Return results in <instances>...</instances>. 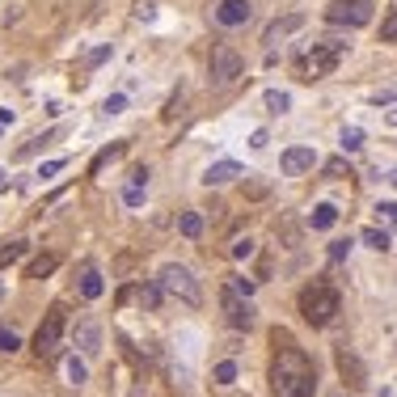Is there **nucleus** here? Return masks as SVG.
I'll return each mask as SVG.
<instances>
[{"label": "nucleus", "instance_id": "1", "mask_svg": "<svg viewBox=\"0 0 397 397\" xmlns=\"http://www.w3.org/2000/svg\"><path fill=\"white\" fill-rule=\"evenodd\" d=\"M334 313H338V292H334L330 283H309V288L300 292V317H305L313 330L330 326Z\"/></svg>", "mask_w": 397, "mask_h": 397}, {"label": "nucleus", "instance_id": "2", "mask_svg": "<svg viewBox=\"0 0 397 397\" xmlns=\"http://www.w3.org/2000/svg\"><path fill=\"white\" fill-rule=\"evenodd\" d=\"M347 47H351V42H343V38H322V42H313V51H309L305 63H300L305 80H322V76H330V72L338 68V59L347 55Z\"/></svg>", "mask_w": 397, "mask_h": 397}, {"label": "nucleus", "instance_id": "3", "mask_svg": "<svg viewBox=\"0 0 397 397\" xmlns=\"http://www.w3.org/2000/svg\"><path fill=\"white\" fill-rule=\"evenodd\" d=\"M157 283H161V292L178 296V300H182V305H190V309H199V305H203V288H199V279H195L186 267H178V262H165V267H161V275H157Z\"/></svg>", "mask_w": 397, "mask_h": 397}, {"label": "nucleus", "instance_id": "4", "mask_svg": "<svg viewBox=\"0 0 397 397\" xmlns=\"http://www.w3.org/2000/svg\"><path fill=\"white\" fill-rule=\"evenodd\" d=\"M63 330H68V317H63V305H51L38 334H34V355L38 360H55L59 347H63Z\"/></svg>", "mask_w": 397, "mask_h": 397}, {"label": "nucleus", "instance_id": "5", "mask_svg": "<svg viewBox=\"0 0 397 397\" xmlns=\"http://www.w3.org/2000/svg\"><path fill=\"white\" fill-rule=\"evenodd\" d=\"M241 55H237V47L233 42H216L212 47V59H207V80L216 85V89H224V85H233L237 76H241Z\"/></svg>", "mask_w": 397, "mask_h": 397}, {"label": "nucleus", "instance_id": "6", "mask_svg": "<svg viewBox=\"0 0 397 397\" xmlns=\"http://www.w3.org/2000/svg\"><path fill=\"white\" fill-rule=\"evenodd\" d=\"M372 8H377V0H334L326 8V21L343 25V30H360V25L372 21Z\"/></svg>", "mask_w": 397, "mask_h": 397}, {"label": "nucleus", "instance_id": "7", "mask_svg": "<svg viewBox=\"0 0 397 397\" xmlns=\"http://www.w3.org/2000/svg\"><path fill=\"white\" fill-rule=\"evenodd\" d=\"M220 305H224V322H228L233 330H254V322H258V313H254V305H250V296H237L233 288H224V296H220Z\"/></svg>", "mask_w": 397, "mask_h": 397}, {"label": "nucleus", "instance_id": "8", "mask_svg": "<svg viewBox=\"0 0 397 397\" xmlns=\"http://www.w3.org/2000/svg\"><path fill=\"white\" fill-rule=\"evenodd\" d=\"M317 165V152H313V144H296V148H288L283 157H279V169L288 173V178H300V173H309Z\"/></svg>", "mask_w": 397, "mask_h": 397}, {"label": "nucleus", "instance_id": "9", "mask_svg": "<svg viewBox=\"0 0 397 397\" xmlns=\"http://www.w3.org/2000/svg\"><path fill=\"white\" fill-rule=\"evenodd\" d=\"M338 372L347 377V385H351V389H360V385H368V368L360 364V355H355V351H351L347 343L338 347Z\"/></svg>", "mask_w": 397, "mask_h": 397}, {"label": "nucleus", "instance_id": "10", "mask_svg": "<svg viewBox=\"0 0 397 397\" xmlns=\"http://www.w3.org/2000/svg\"><path fill=\"white\" fill-rule=\"evenodd\" d=\"M250 13H254V4H250V0H220V4H216V21H220V25H228V30H233V25H245V21H250Z\"/></svg>", "mask_w": 397, "mask_h": 397}, {"label": "nucleus", "instance_id": "11", "mask_svg": "<svg viewBox=\"0 0 397 397\" xmlns=\"http://www.w3.org/2000/svg\"><path fill=\"white\" fill-rule=\"evenodd\" d=\"M305 25V13H288V17H275L271 25H267V34H262V42L267 47H275V42H283L288 34H296Z\"/></svg>", "mask_w": 397, "mask_h": 397}, {"label": "nucleus", "instance_id": "12", "mask_svg": "<svg viewBox=\"0 0 397 397\" xmlns=\"http://www.w3.org/2000/svg\"><path fill=\"white\" fill-rule=\"evenodd\" d=\"M233 178H241V165H237V161H216V165H207V173H203L207 186H224V182H233Z\"/></svg>", "mask_w": 397, "mask_h": 397}, {"label": "nucleus", "instance_id": "13", "mask_svg": "<svg viewBox=\"0 0 397 397\" xmlns=\"http://www.w3.org/2000/svg\"><path fill=\"white\" fill-rule=\"evenodd\" d=\"M76 347H80L85 355H97V351H102V330H97V322H80V326H76Z\"/></svg>", "mask_w": 397, "mask_h": 397}, {"label": "nucleus", "instance_id": "14", "mask_svg": "<svg viewBox=\"0 0 397 397\" xmlns=\"http://www.w3.org/2000/svg\"><path fill=\"white\" fill-rule=\"evenodd\" d=\"M334 224H338V207H334V203H317V207L309 212V228L326 233V228H334Z\"/></svg>", "mask_w": 397, "mask_h": 397}, {"label": "nucleus", "instance_id": "15", "mask_svg": "<svg viewBox=\"0 0 397 397\" xmlns=\"http://www.w3.org/2000/svg\"><path fill=\"white\" fill-rule=\"evenodd\" d=\"M102 292H106L102 271H97V267H85V271H80V296H85V300H97Z\"/></svg>", "mask_w": 397, "mask_h": 397}, {"label": "nucleus", "instance_id": "16", "mask_svg": "<svg viewBox=\"0 0 397 397\" xmlns=\"http://www.w3.org/2000/svg\"><path fill=\"white\" fill-rule=\"evenodd\" d=\"M178 233H182L186 241H199V237H203V216H199V212H182V216H178Z\"/></svg>", "mask_w": 397, "mask_h": 397}, {"label": "nucleus", "instance_id": "17", "mask_svg": "<svg viewBox=\"0 0 397 397\" xmlns=\"http://www.w3.org/2000/svg\"><path fill=\"white\" fill-rule=\"evenodd\" d=\"M364 245L377 250V254H385V250H393V233H385L381 224H372V228H364Z\"/></svg>", "mask_w": 397, "mask_h": 397}, {"label": "nucleus", "instance_id": "18", "mask_svg": "<svg viewBox=\"0 0 397 397\" xmlns=\"http://www.w3.org/2000/svg\"><path fill=\"white\" fill-rule=\"evenodd\" d=\"M55 267H59V254H42V258H34V262L25 267V279H47Z\"/></svg>", "mask_w": 397, "mask_h": 397}, {"label": "nucleus", "instance_id": "19", "mask_svg": "<svg viewBox=\"0 0 397 397\" xmlns=\"http://www.w3.org/2000/svg\"><path fill=\"white\" fill-rule=\"evenodd\" d=\"M25 250H30V241H8V245H0V271L17 267V262L25 258Z\"/></svg>", "mask_w": 397, "mask_h": 397}, {"label": "nucleus", "instance_id": "20", "mask_svg": "<svg viewBox=\"0 0 397 397\" xmlns=\"http://www.w3.org/2000/svg\"><path fill=\"white\" fill-rule=\"evenodd\" d=\"M262 102H267L271 114H288V110H292V93H283V89H267Z\"/></svg>", "mask_w": 397, "mask_h": 397}, {"label": "nucleus", "instance_id": "21", "mask_svg": "<svg viewBox=\"0 0 397 397\" xmlns=\"http://www.w3.org/2000/svg\"><path fill=\"white\" fill-rule=\"evenodd\" d=\"M135 296H140V305H144L148 313H157V309H161V283H144Z\"/></svg>", "mask_w": 397, "mask_h": 397}, {"label": "nucleus", "instance_id": "22", "mask_svg": "<svg viewBox=\"0 0 397 397\" xmlns=\"http://www.w3.org/2000/svg\"><path fill=\"white\" fill-rule=\"evenodd\" d=\"M63 372H68V381H72V385H85V381H89V368H85V360H76V355H68V360H63Z\"/></svg>", "mask_w": 397, "mask_h": 397}, {"label": "nucleus", "instance_id": "23", "mask_svg": "<svg viewBox=\"0 0 397 397\" xmlns=\"http://www.w3.org/2000/svg\"><path fill=\"white\" fill-rule=\"evenodd\" d=\"M377 224L385 233H397V203H377Z\"/></svg>", "mask_w": 397, "mask_h": 397}, {"label": "nucleus", "instance_id": "24", "mask_svg": "<svg viewBox=\"0 0 397 397\" xmlns=\"http://www.w3.org/2000/svg\"><path fill=\"white\" fill-rule=\"evenodd\" d=\"M313 389H317V372L309 368V372H305V377H300V381H296L283 397H313Z\"/></svg>", "mask_w": 397, "mask_h": 397}, {"label": "nucleus", "instance_id": "25", "mask_svg": "<svg viewBox=\"0 0 397 397\" xmlns=\"http://www.w3.org/2000/svg\"><path fill=\"white\" fill-rule=\"evenodd\" d=\"M241 190H245L250 199H267V195H271V182H262V178H245Z\"/></svg>", "mask_w": 397, "mask_h": 397}, {"label": "nucleus", "instance_id": "26", "mask_svg": "<svg viewBox=\"0 0 397 397\" xmlns=\"http://www.w3.org/2000/svg\"><path fill=\"white\" fill-rule=\"evenodd\" d=\"M364 148V131L360 127H347L343 131V152H360Z\"/></svg>", "mask_w": 397, "mask_h": 397}, {"label": "nucleus", "instance_id": "27", "mask_svg": "<svg viewBox=\"0 0 397 397\" xmlns=\"http://www.w3.org/2000/svg\"><path fill=\"white\" fill-rule=\"evenodd\" d=\"M123 152H127V144H110V148H106V152H97V161H93V173H97V169H102V165H106V161H118V157H123Z\"/></svg>", "mask_w": 397, "mask_h": 397}, {"label": "nucleus", "instance_id": "28", "mask_svg": "<svg viewBox=\"0 0 397 397\" xmlns=\"http://www.w3.org/2000/svg\"><path fill=\"white\" fill-rule=\"evenodd\" d=\"M233 381H237V364H233V360L216 364V385H233Z\"/></svg>", "mask_w": 397, "mask_h": 397}, {"label": "nucleus", "instance_id": "29", "mask_svg": "<svg viewBox=\"0 0 397 397\" xmlns=\"http://www.w3.org/2000/svg\"><path fill=\"white\" fill-rule=\"evenodd\" d=\"M17 347H21V338H17V330H8V326H0V351H8V355H13Z\"/></svg>", "mask_w": 397, "mask_h": 397}, {"label": "nucleus", "instance_id": "30", "mask_svg": "<svg viewBox=\"0 0 397 397\" xmlns=\"http://www.w3.org/2000/svg\"><path fill=\"white\" fill-rule=\"evenodd\" d=\"M381 42H397V8L381 21Z\"/></svg>", "mask_w": 397, "mask_h": 397}, {"label": "nucleus", "instance_id": "31", "mask_svg": "<svg viewBox=\"0 0 397 397\" xmlns=\"http://www.w3.org/2000/svg\"><path fill=\"white\" fill-rule=\"evenodd\" d=\"M102 110H106V114H123V110H127V97H123V93H110V97L102 102Z\"/></svg>", "mask_w": 397, "mask_h": 397}, {"label": "nucleus", "instance_id": "32", "mask_svg": "<svg viewBox=\"0 0 397 397\" xmlns=\"http://www.w3.org/2000/svg\"><path fill=\"white\" fill-rule=\"evenodd\" d=\"M228 288L237 296H254V279H241V275H228Z\"/></svg>", "mask_w": 397, "mask_h": 397}, {"label": "nucleus", "instance_id": "33", "mask_svg": "<svg viewBox=\"0 0 397 397\" xmlns=\"http://www.w3.org/2000/svg\"><path fill=\"white\" fill-rule=\"evenodd\" d=\"M63 165H68V161H63V157H55V161H47V165H38V178H55V173H59Z\"/></svg>", "mask_w": 397, "mask_h": 397}, {"label": "nucleus", "instance_id": "34", "mask_svg": "<svg viewBox=\"0 0 397 397\" xmlns=\"http://www.w3.org/2000/svg\"><path fill=\"white\" fill-rule=\"evenodd\" d=\"M123 203H127V207H140V203H144V186H127V190H123Z\"/></svg>", "mask_w": 397, "mask_h": 397}, {"label": "nucleus", "instance_id": "35", "mask_svg": "<svg viewBox=\"0 0 397 397\" xmlns=\"http://www.w3.org/2000/svg\"><path fill=\"white\" fill-rule=\"evenodd\" d=\"M250 254H254V241L250 237H237L233 241V258H250Z\"/></svg>", "mask_w": 397, "mask_h": 397}, {"label": "nucleus", "instance_id": "36", "mask_svg": "<svg viewBox=\"0 0 397 397\" xmlns=\"http://www.w3.org/2000/svg\"><path fill=\"white\" fill-rule=\"evenodd\" d=\"M372 106H397V89H381V93H372Z\"/></svg>", "mask_w": 397, "mask_h": 397}, {"label": "nucleus", "instance_id": "37", "mask_svg": "<svg viewBox=\"0 0 397 397\" xmlns=\"http://www.w3.org/2000/svg\"><path fill=\"white\" fill-rule=\"evenodd\" d=\"M347 250H351V241H330V258H334V262H343Z\"/></svg>", "mask_w": 397, "mask_h": 397}, {"label": "nucleus", "instance_id": "38", "mask_svg": "<svg viewBox=\"0 0 397 397\" xmlns=\"http://www.w3.org/2000/svg\"><path fill=\"white\" fill-rule=\"evenodd\" d=\"M135 17H140V21H152V17H157V8H152L148 0H140V4H135Z\"/></svg>", "mask_w": 397, "mask_h": 397}, {"label": "nucleus", "instance_id": "39", "mask_svg": "<svg viewBox=\"0 0 397 397\" xmlns=\"http://www.w3.org/2000/svg\"><path fill=\"white\" fill-rule=\"evenodd\" d=\"M267 140H271L267 131H254V135H250V148H267Z\"/></svg>", "mask_w": 397, "mask_h": 397}, {"label": "nucleus", "instance_id": "40", "mask_svg": "<svg viewBox=\"0 0 397 397\" xmlns=\"http://www.w3.org/2000/svg\"><path fill=\"white\" fill-rule=\"evenodd\" d=\"M131 186H148V169H144V165H140V169L131 173Z\"/></svg>", "mask_w": 397, "mask_h": 397}, {"label": "nucleus", "instance_id": "41", "mask_svg": "<svg viewBox=\"0 0 397 397\" xmlns=\"http://www.w3.org/2000/svg\"><path fill=\"white\" fill-rule=\"evenodd\" d=\"M389 127H397V110H389Z\"/></svg>", "mask_w": 397, "mask_h": 397}, {"label": "nucleus", "instance_id": "42", "mask_svg": "<svg viewBox=\"0 0 397 397\" xmlns=\"http://www.w3.org/2000/svg\"><path fill=\"white\" fill-rule=\"evenodd\" d=\"M4 186H8V178H4V169H0V190H4Z\"/></svg>", "mask_w": 397, "mask_h": 397}, {"label": "nucleus", "instance_id": "43", "mask_svg": "<svg viewBox=\"0 0 397 397\" xmlns=\"http://www.w3.org/2000/svg\"><path fill=\"white\" fill-rule=\"evenodd\" d=\"M389 182H393V186H397V169H393V173H389Z\"/></svg>", "mask_w": 397, "mask_h": 397}, {"label": "nucleus", "instance_id": "44", "mask_svg": "<svg viewBox=\"0 0 397 397\" xmlns=\"http://www.w3.org/2000/svg\"><path fill=\"white\" fill-rule=\"evenodd\" d=\"M0 300H4V283H0Z\"/></svg>", "mask_w": 397, "mask_h": 397}, {"label": "nucleus", "instance_id": "45", "mask_svg": "<svg viewBox=\"0 0 397 397\" xmlns=\"http://www.w3.org/2000/svg\"><path fill=\"white\" fill-rule=\"evenodd\" d=\"M381 397H393V393H389V389H385V393H381Z\"/></svg>", "mask_w": 397, "mask_h": 397}, {"label": "nucleus", "instance_id": "46", "mask_svg": "<svg viewBox=\"0 0 397 397\" xmlns=\"http://www.w3.org/2000/svg\"><path fill=\"white\" fill-rule=\"evenodd\" d=\"M334 397H347V393H334Z\"/></svg>", "mask_w": 397, "mask_h": 397}]
</instances>
